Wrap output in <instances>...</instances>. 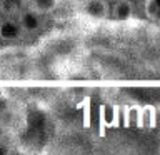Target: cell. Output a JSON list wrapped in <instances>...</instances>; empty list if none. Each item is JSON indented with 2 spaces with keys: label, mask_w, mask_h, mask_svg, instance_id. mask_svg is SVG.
Listing matches in <instances>:
<instances>
[{
  "label": "cell",
  "mask_w": 160,
  "mask_h": 155,
  "mask_svg": "<svg viewBox=\"0 0 160 155\" xmlns=\"http://www.w3.org/2000/svg\"><path fill=\"white\" fill-rule=\"evenodd\" d=\"M80 8L90 18L95 20L110 18V3L107 0H82Z\"/></svg>",
  "instance_id": "cell-1"
},
{
  "label": "cell",
  "mask_w": 160,
  "mask_h": 155,
  "mask_svg": "<svg viewBox=\"0 0 160 155\" xmlns=\"http://www.w3.org/2000/svg\"><path fill=\"white\" fill-rule=\"evenodd\" d=\"M23 30L18 20L15 18H0V40L3 42H13L22 38Z\"/></svg>",
  "instance_id": "cell-2"
},
{
  "label": "cell",
  "mask_w": 160,
  "mask_h": 155,
  "mask_svg": "<svg viewBox=\"0 0 160 155\" xmlns=\"http://www.w3.org/2000/svg\"><path fill=\"white\" fill-rule=\"evenodd\" d=\"M135 15V5L132 0H115L110 3V18L123 22L130 20Z\"/></svg>",
  "instance_id": "cell-3"
},
{
  "label": "cell",
  "mask_w": 160,
  "mask_h": 155,
  "mask_svg": "<svg viewBox=\"0 0 160 155\" xmlns=\"http://www.w3.org/2000/svg\"><path fill=\"white\" fill-rule=\"evenodd\" d=\"M18 22H20V25H22V30L27 32V33L38 32V30L42 28V25H43L42 13L35 12V10H32V8L23 10V12L20 13V17H18Z\"/></svg>",
  "instance_id": "cell-4"
},
{
  "label": "cell",
  "mask_w": 160,
  "mask_h": 155,
  "mask_svg": "<svg viewBox=\"0 0 160 155\" xmlns=\"http://www.w3.org/2000/svg\"><path fill=\"white\" fill-rule=\"evenodd\" d=\"M143 13L150 22L160 25V0H143Z\"/></svg>",
  "instance_id": "cell-5"
},
{
  "label": "cell",
  "mask_w": 160,
  "mask_h": 155,
  "mask_svg": "<svg viewBox=\"0 0 160 155\" xmlns=\"http://www.w3.org/2000/svg\"><path fill=\"white\" fill-rule=\"evenodd\" d=\"M60 0H30V8L38 13H52L55 8L58 7Z\"/></svg>",
  "instance_id": "cell-6"
},
{
  "label": "cell",
  "mask_w": 160,
  "mask_h": 155,
  "mask_svg": "<svg viewBox=\"0 0 160 155\" xmlns=\"http://www.w3.org/2000/svg\"><path fill=\"white\" fill-rule=\"evenodd\" d=\"M0 153H8V148L3 143H0Z\"/></svg>",
  "instance_id": "cell-7"
},
{
  "label": "cell",
  "mask_w": 160,
  "mask_h": 155,
  "mask_svg": "<svg viewBox=\"0 0 160 155\" xmlns=\"http://www.w3.org/2000/svg\"><path fill=\"white\" fill-rule=\"evenodd\" d=\"M107 2H108V3H112V2H115V0H107Z\"/></svg>",
  "instance_id": "cell-8"
},
{
  "label": "cell",
  "mask_w": 160,
  "mask_h": 155,
  "mask_svg": "<svg viewBox=\"0 0 160 155\" xmlns=\"http://www.w3.org/2000/svg\"><path fill=\"white\" fill-rule=\"evenodd\" d=\"M0 18H2V8H0Z\"/></svg>",
  "instance_id": "cell-9"
}]
</instances>
